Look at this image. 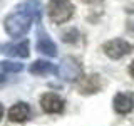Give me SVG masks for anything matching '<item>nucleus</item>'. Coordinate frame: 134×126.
Returning <instances> with one entry per match:
<instances>
[{"label":"nucleus","instance_id":"f03ea898","mask_svg":"<svg viewBox=\"0 0 134 126\" xmlns=\"http://www.w3.org/2000/svg\"><path fill=\"white\" fill-rule=\"evenodd\" d=\"M47 15L52 24H65L74 15V3L70 0H50L47 5Z\"/></svg>","mask_w":134,"mask_h":126},{"label":"nucleus","instance_id":"20e7f679","mask_svg":"<svg viewBox=\"0 0 134 126\" xmlns=\"http://www.w3.org/2000/svg\"><path fill=\"white\" fill-rule=\"evenodd\" d=\"M102 50L109 59L116 61V59H121V57L127 56V54H131L134 50V45L129 44L124 39H111L106 44H102Z\"/></svg>","mask_w":134,"mask_h":126},{"label":"nucleus","instance_id":"1a4fd4ad","mask_svg":"<svg viewBox=\"0 0 134 126\" xmlns=\"http://www.w3.org/2000/svg\"><path fill=\"white\" fill-rule=\"evenodd\" d=\"M30 118V106L27 103H17L8 109V119L12 123H25Z\"/></svg>","mask_w":134,"mask_h":126},{"label":"nucleus","instance_id":"6e6552de","mask_svg":"<svg viewBox=\"0 0 134 126\" xmlns=\"http://www.w3.org/2000/svg\"><path fill=\"white\" fill-rule=\"evenodd\" d=\"M2 52H5L7 56L27 59L30 56V42L27 39H24L22 42H17V44H5L2 47Z\"/></svg>","mask_w":134,"mask_h":126},{"label":"nucleus","instance_id":"7ed1b4c3","mask_svg":"<svg viewBox=\"0 0 134 126\" xmlns=\"http://www.w3.org/2000/svg\"><path fill=\"white\" fill-rule=\"evenodd\" d=\"M57 74L60 76L64 81H69V82L79 81V79L82 77V66L75 57L67 56V57L62 59L60 66L57 67Z\"/></svg>","mask_w":134,"mask_h":126},{"label":"nucleus","instance_id":"ddd939ff","mask_svg":"<svg viewBox=\"0 0 134 126\" xmlns=\"http://www.w3.org/2000/svg\"><path fill=\"white\" fill-rule=\"evenodd\" d=\"M127 30H129V32H131L132 35H134V20H131V22L127 24Z\"/></svg>","mask_w":134,"mask_h":126},{"label":"nucleus","instance_id":"423d86ee","mask_svg":"<svg viewBox=\"0 0 134 126\" xmlns=\"http://www.w3.org/2000/svg\"><path fill=\"white\" fill-rule=\"evenodd\" d=\"M40 106L49 114H59V113L64 111V101L55 92H45L40 98Z\"/></svg>","mask_w":134,"mask_h":126},{"label":"nucleus","instance_id":"dca6fc26","mask_svg":"<svg viewBox=\"0 0 134 126\" xmlns=\"http://www.w3.org/2000/svg\"><path fill=\"white\" fill-rule=\"evenodd\" d=\"M2 118H3V106L0 104V121H2Z\"/></svg>","mask_w":134,"mask_h":126},{"label":"nucleus","instance_id":"9d476101","mask_svg":"<svg viewBox=\"0 0 134 126\" xmlns=\"http://www.w3.org/2000/svg\"><path fill=\"white\" fill-rule=\"evenodd\" d=\"M100 86H102V81H100V77L97 74H92V76H86V77L81 81L79 84V91L82 92V94H96Z\"/></svg>","mask_w":134,"mask_h":126},{"label":"nucleus","instance_id":"f3484780","mask_svg":"<svg viewBox=\"0 0 134 126\" xmlns=\"http://www.w3.org/2000/svg\"><path fill=\"white\" fill-rule=\"evenodd\" d=\"M5 81V77H3V74H0V82H3Z\"/></svg>","mask_w":134,"mask_h":126},{"label":"nucleus","instance_id":"2eb2a0df","mask_svg":"<svg viewBox=\"0 0 134 126\" xmlns=\"http://www.w3.org/2000/svg\"><path fill=\"white\" fill-rule=\"evenodd\" d=\"M84 3H97V2H100V0H82Z\"/></svg>","mask_w":134,"mask_h":126},{"label":"nucleus","instance_id":"9b49d317","mask_svg":"<svg viewBox=\"0 0 134 126\" xmlns=\"http://www.w3.org/2000/svg\"><path fill=\"white\" fill-rule=\"evenodd\" d=\"M29 72L30 74H35V76H45V74H57V67L49 61H39L32 62L30 67H29Z\"/></svg>","mask_w":134,"mask_h":126},{"label":"nucleus","instance_id":"0eeeda50","mask_svg":"<svg viewBox=\"0 0 134 126\" xmlns=\"http://www.w3.org/2000/svg\"><path fill=\"white\" fill-rule=\"evenodd\" d=\"M114 103V111L119 114H129L134 108V96L131 92H117L112 99Z\"/></svg>","mask_w":134,"mask_h":126},{"label":"nucleus","instance_id":"f257e3e1","mask_svg":"<svg viewBox=\"0 0 134 126\" xmlns=\"http://www.w3.org/2000/svg\"><path fill=\"white\" fill-rule=\"evenodd\" d=\"M40 14H42V3L39 0H24L22 3L17 5L15 12L5 17L3 29L14 39L24 37L30 30V25L34 20L40 22Z\"/></svg>","mask_w":134,"mask_h":126},{"label":"nucleus","instance_id":"f8f14e48","mask_svg":"<svg viewBox=\"0 0 134 126\" xmlns=\"http://www.w3.org/2000/svg\"><path fill=\"white\" fill-rule=\"evenodd\" d=\"M0 69L3 72H20V71H24V64L12 62V61H2L0 62Z\"/></svg>","mask_w":134,"mask_h":126},{"label":"nucleus","instance_id":"4468645a","mask_svg":"<svg viewBox=\"0 0 134 126\" xmlns=\"http://www.w3.org/2000/svg\"><path fill=\"white\" fill-rule=\"evenodd\" d=\"M129 74H131L132 77H134V61L131 62V66H129Z\"/></svg>","mask_w":134,"mask_h":126},{"label":"nucleus","instance_id":"39448f33","mask_svg":"<svg viewBox=\"0 0 134 126\" xmlns=\"http://www.w3.org/2000/svg\"><path fill=\"white\" fill-rule=\"evenodd\" d=\"M37 50L42 52L44 56H49V57H55L57 56L55 42L50 39V35L42 27H39V30H37Z\"/></svg>","mask_w":134,"mask_h":126}]
</instances>
